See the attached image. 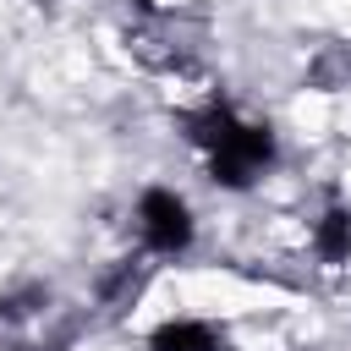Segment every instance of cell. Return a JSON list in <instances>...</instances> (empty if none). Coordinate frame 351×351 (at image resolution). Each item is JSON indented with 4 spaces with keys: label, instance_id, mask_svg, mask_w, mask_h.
<instances>
[{
    "label": "cell",
    "instance_id": "obj_4",
    "mask_svg": "<svg viewBox=\"0 0 351 351\" xmlns=\"http://www.w3.org/2000/svg\"><path fill=\"white\" fill-rule=\"evenodd\" d=\"M318 252L329 258V263H351V214L346 208H329L324 219H318Z\"/></svg>",
    "mask_w": 351,
    "mask_h": 351
},
{
    "label": "cell",
    "instance_id": "obj_1",
    "mask_svg": "<svg viewBox=\"0 0 351 351\" xmlns=\"http://www.w3.org/2000/svg\"><path fill=\"white\" fill-rule=\"evenodd\" d=\"M186 137L208 154V176L219 186H252L274 165V132L258 126V121H241L225 104H208V110L186 115Z\"/></svg>",
    "mask_w": 351,
    "mask_h": 351
},
{
    "label": "cell",
    "instance_id": "obj_3",
    "mask_svg": "<svg viewBox=\"0 0 351 351\" xmlns=\"http://www.w3.org/2000/svg\"><path fill=\"white\" fill-rule=\"evenodd\" d=\"M148 351H219V335L203 318H165L148 335Z\"/></svg>",
    "mask_w": 351,
    "mask_h": 351
},
{
    "label": "cell",
    "instance_id": "obj_2",
    "mask_svg": "<svg viewBox=\"0 0 351 351\" xmlns=\"http://www.w3.org/2000/svg\"><path fill=\"white\" fill-rule=\"evenodd\" d=\"M137 230H143V241H148L154 252H165V258L186 252V247H192V236H197L186 197H181V192H170V186H148V192L137 197Z\"/></svg>",
    "mask_w": 351,
    "mask_h": 351
}]
</instances>
